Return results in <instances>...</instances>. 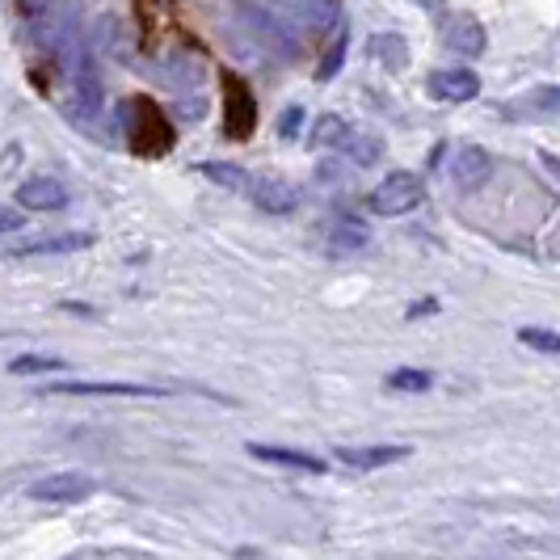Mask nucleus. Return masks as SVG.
Segmentation results:
<instances>
[{"mask_svg": "<svg viewBox=\"0 0 560 560\" xmlns=\"http://www.w3.org/2000/svg\"><path fill=\"white\" fill-rule=\"evenodd\" d=\"M224 13L232 18V43L236 51L249 59H270V63H295L304 56V38L282 13L270 4H253V0H224Z\"/></svg>", "mask_w": 560, "mask_h": 560, "instance_id": "1", "label": "nucleus"}, {"mask_svg": "<svg viewBox=\"0 0 560 560\" xmlns=\"http://www.w3.org/2000/svg\"><path fill=\"white\" fill-rule=\"evenodd\" d=\"M118 122L127 127V148L136 156H165L173 148V127H168L165 110L152 97H131L118 106Z\"/></svg>", "mask_w": 560, "mask_h": 560, "instance_id": "2", "label": "nucleus"}, {"mask_svg": "<svg viewBox=\"0 0 560 560\" xmlns=\"http://www.w3.org/2000/svg\"><path fill=\"white\" fill-rule=\"evenodd\" d=\"M421 198H425V182H421L418 173H409V168H393L371 195H366V207L375 211V215H409L413 207H421Z\"/></svg>", "mask_w": 560, "mask_h": 560, "instance_id": "3", "label": "nucleus"}, {"mask_svg": "<svg viewBox=\"0 0 560 560\" xmlns=\"http://www.w3.org/2000/svg\"><path fill=\"white\" fill-rule=\"evenodd\" d=\"M270 9L282 13L300 34H316V38H334V30L346 26L341 0H270Z\"/></svg>", "mask_w": 560, "mask_h": 560, "instance_id": "4", "label": "nucleus"}, {"mask_svg": "<svg viewBox=\"0 0 560 560\" xmlns=\"http://www.w3.org/2000/svg\"><path fill=\"white\" fill-rule=\"evenodd\" d=\"M257 127V102H253L249 84L236 72H224V131L232 140H249Z\"/></svg>", "mask_w": 560, "mask_h": 560, "instance_id": "5", "label": "nucleus"}, {"mask_svg": "<svg viewBox=\"0 0 560 560\" xmlns=\"http://www.w3.org/2000/svg\"><path fill=\"white\" fill-rule=\"evenodd\" d=\"M93 493H97V480L84 477V472H56V477H43L30 485V498L47 505H77Z\"/></svg>", "mask_w": 560, "mask_h": 560, "instance_id": "6", "label": "nucleus"}, {"mask_svg": "<svg viewBox=\"0 0 560 560\" xmlns=\"http://www.w3.org/2000/svg\"><path fill=\"white\" fill-rule=\"evenodd\" d=\"M489 177H493V156H489L480 143H464V148L451 156V186H455L459 195H477Z\"/></svg>", "mask_w": 560, "mask_h": 560, "instance_id": "7", "label": "nucleus"}, {"mask_svg": "<svg viewBox=\"0 0 560 560\" xmlns=\"http://www.w3.org/2000/svg\"><path fill=\"white\" fill-rule=\"evenodd\" d=\"M207 77V59L195 47H173L156 59V81L168 84V89H190Z\"/></svg>", "mask_w": 560, "mask_h": 560, "instance_id": "8", "label": "nucleus"}, {"mask_svg": "<svg viewBox=\"0 0 560 560\" xmlns=\"http://www.w3.org/2000/svg\"><path fill=\"white\" fill-rule=\"evenodd\" d=\"M485 26H480V18L472 13H451L447 22H443V47L455 51L459 59H477L485 51Z\"/></svg>", "mask_w": 560, "mask_h": 560, "instance_id": "9", "label": "nucleus"}, {"mask_svg": "<svg viewBox=\"0 0 560 560\" xmlns=\"http://www.w3.org/2000/svg\"><path fill=\"white\" fill-rule=\"evenodd\" d=\"M430 93L447 106H464V102H477L480 97V77L472 68H443L430 77Z\"/></svg>", "mask_w": 560, "mask_h": 560, "instance_id": "10", "label": "nucleus"}, {"mask_svg": "<svg viewBox=\"0 0 560 560\" xmlns=\"http://www.w3.org/2000/svg\"><path fill=\"white\" fill-rule=\"evenodd\" d=\"M93 245L89 232H51V236H34V241H18L9 257L26 261V257H59V253H81Z\"/></svg>", "mask_w": 560, "mask_h": 560, "instance_id": "11", "label": "nucleus"}, {"mask_svg": "<svg viewBox=\"0 0 560 560\" xmlns=\"http://www.w3.org/2000/svg\"><path fill=\"white\" fill-rule=\"evenodd\" d=\"M47 396H168L152 384H118V380H72V384H51Z\"/></svg>", "mask_w": 560, "mask_h": 560, "instance_id": "12", "label": "nucleus"}, {"mask_svg": "<svg viewBox=\"0 0 560 560\" xmlns=\"http://www.w3.org/2000/svg\"><path fill=\"white\" fill-rule=\"evenodd\" d=\"M245 195H249L253 207L266 211V215H291L295 202H300L295 190H291L282 177H266V173H261V177H249V190H245Z\"/></svg>", "mask_w": 560, "mask_h": 560, "instance_id": "13", "label": "nucleus"}, {"mask_svg": "<svg viewBox=\"0 0 560 560\" xmlns=\"http://www.w3.org/2000/svg\"><path fill=\"white\" fill-rule=\"evenodd\" d=\"M413 451L405 443H384V447H337L334 459L346 464V468H359V472H375V468H388V464H400L409 459Z\"/></svg>", "mask_w": 560, "mask_h": 560, "instance_id": "14", "label": "nucleus"}, {"mask_svg": "<svg viewBox=\"0 0 560 560\" xmlns=\"http://www.w3.org/2000/svg\"><path fill=\"white\" fill-rule=\"evenodd\" d=\"M18 207L22 211H63L68 207V190L56 177H26L18 186Z\"/></svg>", "mask_w": 560, "mask_h": 560, "instance_id": "15", "label": "nucleus"}, {"mask_svg": "<svg viewBox=\"0 0 560 560\" xmlns=\"http://www.w3.org/2000/svg\"><path fill=\"white\" fill-rule=\"evenodd\" d=\"M249 455H253V459H261V464L291 468V472H312V477H320V472L329 468L320 455H312V451H300V447H266V443H249Z\"/></svg>", "mask_w": 560, "mask_h": 560, "instance_id": "16", "label": "nucleus"}, {"mask_svg": "<svg viewBox=\"0 0 560 560\" xmlns=\"http://www.w3.org/2000/svg\"><path fill=\"white\" fill-rule=\"evenodd\" d=\"M366 56L375 59L380 68H388V72H405L409 68V43H405V34L384 30V34H371L366 38Z\"/></svg>", "mask_w": 560, "mask_h": 560, "instance_id": "17", "label": "nucleus"}, {"mask_svg": "<svg viewBox=\"0 0 560 560\" xmlns=\"http://www.w3.org/2000/svg\"><path fill=\"white\" fill-rule=\"evenodd\" d=\"M97 43H102V51H110L118 63H122V59H127V63L136 59V47H131V38L122 34V22H118V18H102V22H97Z\"/></svg>", "mask_w": 560, "mask_h": 560, "instance_id": "18", "label": "nucleus"}, {"mask_svg": "<svg viewBox=\"0 0 560 560\" xmlns=\"http://www.w3.org/2000/svg\"><path fill=\"white\" fill-rule=\"evenodd\" d=\"M341 152H346L350 165L371 168L384 161V140H375V136H354V131H350V140L341 143Z\"/></svg>", "mask_w": 560, "mask_h": 560, "instance_id": "19", "label": "nucleus"}, {"mask_svg": "<svg viewBox=\"0 0 560 560\" xmlns=\"http://www.w3.org/2000/svg\"><path fill=\"white\" fill-rule=\"evenodd\" d=\"M198 173L207 177V182H215V186H224V190H232V195H245L249 190V173L236 165H220V161H202L198 165Z\"/></svg>", "mask_w": 560, "mask_h": 560, "instance_id": "20", "label": "nucleus"}, {"mask_svg": "<svg viewBox=\"0 0 560 560\" xmlns=\"http://www.w3.org/2000/svg\"><path fill=\"white\" fill-rule=\"evenodd\" d=\"M350 131H354V127H350L341 114H320V118H316V131H312V143H316V148H341V143L350 140Z\"/></svg>", "mask_w": 560, "mask_h": 560, "instance_id": "21", "label": "nucleus"}, {"mask_svg": "<svg viewBox=\"0 0 560 560\" xmlns=\"http://www.w3.org/2000/svg\"><path fill=\"white\" fill-rule=\"evenodd\" d=\"M371 241V232H366L363 224H334L329 228V253H337V257H346V253H359Z\"/></svg>", "mask_w": 560, "mask_h": 560, "instance_id": "22", "label": "nucleus"}, {"mask_svg": "<svg viewBox=\"0 0 560 560\" xmlns=\"http://www.w3.org/2000/svg\"><path fill=\"white\" fill-rule=\"evenodd\" d=\"M346 47H350V30L337 26L334 43H329V51H325L320 68H316V81H334L337 72H341V63H346Z\"/></svg>", "mask_w": 560, "mask_h": 560, "instance_id": "23", "label": "nucleus"}, {"mask_svg": "<svg viewBox=\"0 0 560 560\" xmlns=\"http://www.w3.org/2000/svg\"><path fill=\"white\" fill-rule=\"evenodd\" d=\"M384 384H388L393 393H430L434 375H430V371H418V366H400V371H393Z\"/></svg>", "mask_w": 560, "mask_h": 560, "instance_id": "24", "label": "nucleus"}, {"mask_svg": "<svg viewBox=\"0 0 560 560\" xmlns=\"http://www.w3.org/2000/svg\"><path fill=\"white\" fill-rule=\"evenodd\" d=\"M63 359H56V354H22V359H13L9 363V371L13 375H51V371H63Z\"/></svg>", "mask_w": 560, "mask_h": 560, "instance_id": "25", "label": "nucleus"}, {"mask_svg": "<svg viewBox=\"0 0 560 560\" xmlns=\"http://www.w3.org/2000/svg\"><path fill=\"white\" fill-rule=\"evenodd\" d=\"M518 341H523V346H532V350H539V354H560V334H552V329H539V325L518 329Z\"/></svg>", "mask_w": 560, "mask_h": 560, "instance_id": "26", "label": "nucleus"}, {"mask_svg": "<svg viewBox=\"0 0 560 560\" xmlns=\"http://www.w3.org/2000/svg\"><path fill=\"white\" fill-rule=\"evenodd\" d=\"M518 110H560V89L557 84H548V89H535L523 97V106Z\"/></svg>", "mask_w": 560, "mask_h": 560, "instance_id": "27", "label": "nucleus"}, {"mask_svg": "<svg viewBox=\"0 0 560 560\" xmlns=\"http://www.w3.org/2000/svg\"><path fill=\"white\" fill-rule=\"evenodd\" d=\"M300 131H304V110H300V106L282 110V118H279V140H300Z\"/></svg>", "mask_w": 560, "mask_h": 560, "instance_id": "28", "label": "nucleus"}, {"mask_svg": "<svg viewBox=\"0 0 560 560\" xmlns=\"http://www.w3.org/2000/svg\"><path fill=\"white\" fill-rule=\"evenodd\" d=\"M177 114H182V118H202V114H207V97H202V93L182 97V102H177Z\"/></svg>", "mask_w": 560, "mask_h": 560, "instance_id": "29", "label": "nucleus"}, {"mask_svg": "<svg viewBox=\"0 0 560 560\" xmlns=\"http://www.w3.org/2000/svg\"><path fill=\"white\" fill-rule=\"evenodd\" d=\"M18 228H26L22 211H13V207H0V236H4V232H18Z\"/></svg>", "mask_w": 560, "mask_h": 560, "instance_id": "30", "label": "nucleus"}, {"mask_svg": "<svg viewBox=\"0 0 560 560\" xmlns=\"http://www.w3.org/2000/svg\"><path fill=\"white\" fill-rule=\"evenodd\" d=\"M51 4H56V0H18V9H22L26 18H43Z\"/></svg>", "mask_w": 560, "mask_h": 560, "instance_id": "31", "label": "nucleus"}, {"mask_svg": "<svg viewBox=\"0 0 560 560\" xmlns=\"http://www.w3.org/2000/svg\"><path fill=\"white\" fill-rule=\"evenodd\" d=\"M539 161H544V168H548V177L560 186V156L557 152H539Z\"/></svg>", "mask_w": 560, "mask_h": 560, "instance_id": "32", "label": "nucleus"}, {"mask_svg": "<svg viewBox=\"0 0 560 560\" xmlns=\"http://www.w3.org/2000/svg\"><path fill=\"white\" fill-rule=\"evenodd\" d=\"M430 312H439V304H434V300H421V304L409 308V316H430Z\"/></svg>", "mask_w": 560, "mask_h": 560, "instance_id": "33", "label": "nucleus"}, {"mask_svg": "<svg viewBox=\"0 0 560 560\" xmlns=\"http://www.w3.org/2000/svg\"><path fill=\"white\" fill-rule=\"evenodd\" d=\"M418 4H425L430 13H439V9H443V0H418Z\"/></svg>", "mask_w": 560, "mask_h": 560, "instance_id": "34", "label": "nucleus"}]
</instances>
